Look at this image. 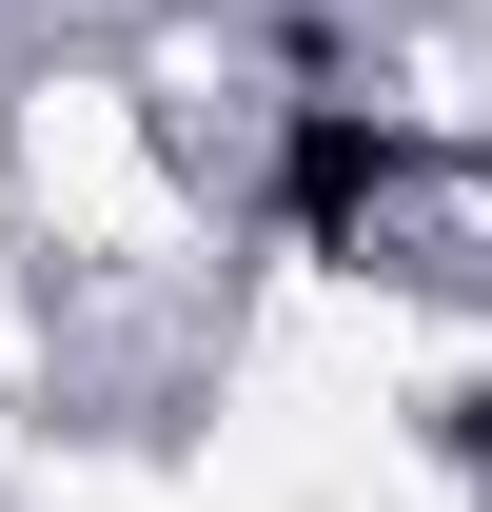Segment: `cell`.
Instances as JSON below:
<instances>
[{"instance_id": "cell-1", "label": "cell", "mask_w": 492, "mask_h": 512, "mask_svg": "<svg viewBox=\"0 0 492 512\" xmlns=\"http://www.w3.org/2000/svg\"><path fill=\"white\" fill-rule=\"evenodd\" d=\"M374 197H394V119H374V99H315L296 158H276V217H296L315 256H355V237H374Z\"/></svg>"}]
</instances>
